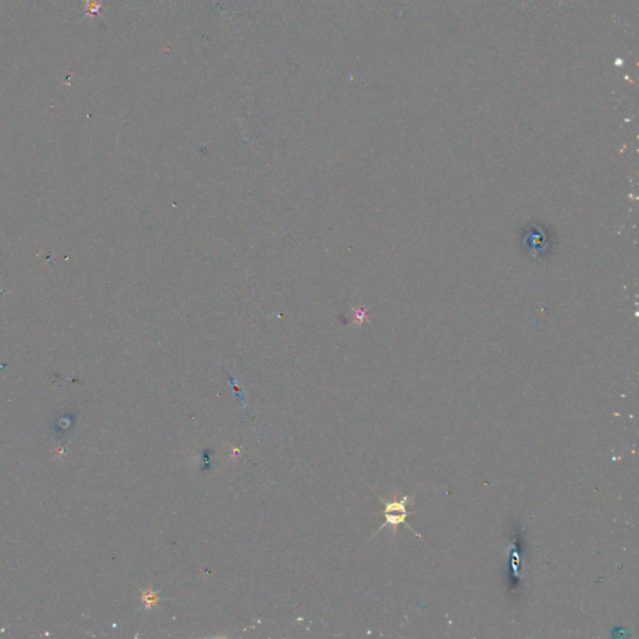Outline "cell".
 <instances>
[{
    "mask_svg": "<svg viewBox=\"0 0 639 639\" xmlns=\"http://www.w3.org/2000/svg\"><path fill=\"white\" fill-rule=\"evenodd\" d=\"M411 497L412 495H406L405 497H402L401 500L385 501L384 498H381V497L378 496V500L381 501L385 506V523L381 527L378 528L376 534H378L380 531H382L386 526H391V527L396 528V526H399L401 523H404V524H406L407 528H410L412 532L416 534L417 537L422 538L421 534H417L416 531L411 527V524L407 522V517H408V515H411V512H408V510L406 508V505L408 500H411Z\"/></svg>",
    "mask_w": 639,
    "mask_h": 639,
    "instance_id": "cell-1",
    "label": "cell"
},
{
    "mask_svg": "<svg viewBox=\"0 0 639 639\" xmlns=\"http://www.w3.org/2000/svg\"><path fill=\"white\" fill-rule=\"evenodd\" d=\"M160 600H162L160 595H159V592H156V590H151V589H149V590H146V592L143 593V603H144V606L146 607L148 609H151L153 607L157 606Z\"/></svg>",
    "mask_w": 639,
    "mask_h": 639,
    "instance_id": "cell-2",
    "label": "cell"
},
{
    "mask_svg": "<svg viewBox=\"0 0 639 639\" xmlns=\"http://www.w3.org/2000/svg\"><path fill=\"white\" fill-rule=\"evenodd\" d=\"M84 8L86 17H94L96 14H101V4L98 0H84Z\"/></svg>",
    "mask_w": 639,
    "mask_h": 639,
    "instance_id": "cell-3",
    "label": "cell"
}]
</instances>
